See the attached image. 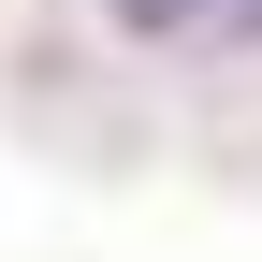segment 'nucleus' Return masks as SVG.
Wrapping results in <instances>:
<instances>
[{"instance_id":"nucleus-1","label":"nucleus","mask_w":262,"mask_h":262,"mask_svg":"<svg viewBox=\"0 0 262 262\" xmlns=\"http://www.w3.org/2000/svg\"><path fill=\"white\" fill-rule=\"evenodd\" d=\"M131 15H175V0H131Z\"/></svg>"}]
</instances>
